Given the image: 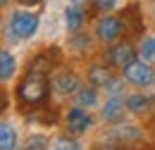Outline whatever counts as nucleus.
<instances>
[{
  "mask_svg": "<svg viewBox=\"0 0 155 150\" xmlns=\"http://www.w3.org/2000/svg\"><path fill=\"white\" fill-rule=\"evenodd\" d=\"M124 79L129 81V83H134V86H150L153 83V69L146 64V60H134L131 64H127L124 69Z\"/></svg>",
  "mask_w": 155,
  "mask_h": 150,
  "instance_id": "3",
  "label": "nucleus"
},
{
  "mask_svg": "<svg viewBox=\"0 0 155 150\" xmlns=\"http://www.w3.org/2000/svg\"><path fill=\"white\" fill-rule=\"evenodd\" d=\"M153 15H155V2H153Z\"/></svg>",
  "mask_w": 155,
  "mask_h": 150,
  "instance_id": "24",
  "label": "nucleus"
},
{
  "mask_svg": "<svg viewBox=\"0 0 155 150\" xmlns=\"http://www.w3.org/2000/svg\"><path fill=\"white\" fill-rule=\"evenodd\" d=\"M5 2H7V0H0V5H5Z\"/></svg>",
  "mask_w": 155,
  "mask_h": 150,
  "instance_id": "23",
  "label": "nucleus"
},
{
  "mask_svg": "<svg viewBox=\"0 0 155 150\" xmlns=\"http://www.w3.org/2000/svg\"><path fill=\"white\" fill-rule=\"evenodd\" d=\"M117 136H119V138H124V141H127V138L131 141V138H138V131H134L129 124H122V129H117Z\"/></svg>",
  "mask_w": 155,
  "mask_h": 150,
  "instance_id": "17",
  "label": "nucleus"
},
{
  "mask_svg": "<svg viewBox=\"0 0 155 150\" xmlns=\"http://www.w3.org/2000/svg\"><path fill=\"white\" fill-rule=\"evenodd\" d=\"M38 29V17L34 12H15L10 19V31L19 41H29Z\"/></svg>",
  "mask_w": 155,
  "mask_h": 150,
  "instance_id": "2",
  "label": "nucleus"
},
{
  "mask_svg": "<svg viewBox=\"0 0 155 150\" xmlns=\"http://www.w3.org/2000/svg\"><path fill=\"white\" fill-rule=\"evenodd\" d=\"M88 81L96 86V88H107V91H117V81L112 79L107 67H91L88 72Z\"/></svg>",
  "mask_w": 155,
  "mask_h": 150,
  "instance_id": "8",
  "label": "nucleus"
},
{
  "mask_svg": "<svg viewBox=\"0 0 155 150\" xmlns=\"http://www.w3.org/2000/svg\"><path fill=\"white\" fill-rule=\"evenodd\" d=\"M17 72V60L10 50H0V81L12 79Z\"/></svg>",
  "mask_w": 155,
  "mask_h": 150,
  "instance_id": "10",
  "label": "nucleus"
},
{
  "mask_svg": "<svg viewBox=\"0 0 155 150\" xmlns=\"http://www.w3.org/2000/svg\"><path fill=\"white\" fill-rule=\"evenodd\" d=\"M26 148H34V150L48 148V138L45 136H29L26 138Z\"/></svg>",
  "mask_w": 155,
  "mask_h": 150,
  "instance_id": "16",
  "label": "nucleus"
},
{
  "mask_svg": "<svg viewBox=\"0 0 155 150\" xmlns=\"http://www.w3.org/2000/svg\"><path fill=\"white\" fill-rule=\"evenodd\" d=\"M48 95V76H45V69H38V67H31L29 74L24 76L17 86V98H19L21 105H38L45 100Z\"/></svg>",
  "mask_w": 155,
  "mask_h": 150,
  "instance_id": "1",
  "label": "nucleus"
},
{
  "mask_svg": "<svg viewBox=\"0 0 155 150\" xmlns=\"http://www.w3.org/2000/svg\"><path fill=\"white\" fill-rule=\"evenodd\" d=\"M81 24H84V12H81V7H79V5L67 7V10H64V26H67V31L77 34L79 29H81Z\"/></svg>",
  "mask_w": 155,
  "mask_h": 150,
  "instance_id": "11",
  "label": "nucleus"
},
{
  "mask_svg": "<svg viewBox=\"0 0 155 150\" xmlns=\"http://www.w3.org/2000/svg\"><path fill=\"white\" fill-rule=\"evenodd\" d=\"M93 7H96V12H107V10L115 7V0H96Z\"/></svg>",
  "mask_w": 155,
  "mask_h": 150,
  "instance_id": "19",
  "label": "nucleus"
},
{
  "mask_svg": "<svg viewBox=\"0 0 155 150\" xmlns=\"http://www.w3.org/2000/svg\"><path fill=\"white\" fill-rule=\"evenodd\" d=\"M150 105H153V100H150L148 95L136 93V95H129V98H127V110H129V112H134V114L148 112V110H150Z\"/></svg>",
  "mask_w": 155,
  "mask_h": 150,
  "instance_id": "13",
  "label": "nucleus"
},
{
  "mask_svg": "<svg viewBox=\"0 0 155 150\" xmlns=\"http://www.w3.org/2000/svg\"><path fill=\"white\" fill-rule=\"evenodd\" d=\"M53 148H58V150H62V148L77 150V148H79V143H77V141H72V138H58V141H55V145H53Z\"/></svg>",
  "mask_w": 155,
  "mask_h": 150,
  "instance_id": "18",
  "label": "nucleus"
},
{
  "mask_svg": "<svg viewBox=\"0 0 155 150\" xmlns=\"http://www.w3.org/2000/svg\"><path fill=\"white\" fill-rule=\"evenodd\" d=\"M72 5H81V2H86V0H69Z\"/></svg>",
  "mask_w": 155,
  "mask_h": 150,
  "instance_id": "22",
  "label": "nucleus"
},
{
  "mask_svg": "<svg viewBox=\"0 0 155 150\" xmlns=\"http://www.w3.org/2000/svg\"><path fill=\"white\" fill-rule=\"evenodd\" d=\"M19 2H21V5H29V7H31V5H38L41 0H19Z\"/></svg>",
  "mask_w": 155,
  "mask_h": 150,
  "instance_id": "21",
  "label": "nucleus"
},
{
  "mask_svg": "<svg viewBox=\"0 0 155 150\" xmlns=\"http://www.w3.org/2000/svg\"><path fill=\"white\" fill-rule=\"evenodd\" d=\"M138 53H141V60H150V57H155V38L153 36L143 38V41H141Z\"/></svg>",
  "mask_w": 155,
  "mask_h": 150,
  "instance_id": "15",
  "label": "nucleus"
},
{
  "mask_svg": "<svg viewBox=\"0 0 155 150\" xmlns=\"http://www.w3.org/2000/svg\"><path fill=\"white\" fill-rule=\"evenodd\" d=\"M96 36L103 43H112L122 36V21L117 17H100L96 24Z\"/></svg>",
  "mask_w": 155,
  "mask_h": 150,
  "instance_id": "4",
  "label": "nucleus"
},
{
  "mask_svg": "<svg viewBox=\"0 0 155 150\" xmlns=\"http://www.w3.org/2000/svg\"><path fill=\"white\" fill-rule=\"evenodd\" d=\"M5 107H7V93L0 88V114L5 112Z\"/></svg>",
  "mask_w": 155,
  "mask_h": 150,
  "instance_id": "20",
  "label": "nucleus"
},
{
  "mask_svg": "<svg viewBox=\"0 0 155 150\" xmlns=\"http://www.w3.org/2000/svg\"><path fill=\"white\" fill-rule=\"evenodd\" d=\"M53 88H55V93L60 95H72V93H77V88H79V79L72 72H60V74L53 76Z\"/></svg>",
  "mask_w": 155,
  "mask_h": 150,
  "instance_id": "6",
  "label": "nucleus"
},
{
  "mask_svg": "<svg viewBox=\"0 0 155 150\" xmlns=\"http://www.w3.org/2000/svg\"><path fill=\"white\" fill-rule=\"evenodd\" d=\"M134 60H136V53H134V48H131V43H117L115 48L110 50V62L115 67H119V69H124Z\"/></svg>",
  "mask_w": 155,
  "mask_h": 150,
  "instance_id": "7",
  "label": "nucleus"
},
{
  "mask_svg": "<svg viewBox=\"0 0 155 150\" xmlns=\"http://www.w3.org/2000/svg\"><path fill=\"white\" fill-rule=\"evenodd\" d=\"M127 110V100L122 98V95H112V98H107L105 100V105H103V119H107V122H117L122 114Z\"/></svg>",
  "mask_w": 155,
  "mask_h": 150,
  "instance_id": "9",
  "label": "nucleus"
},
{
  "mask_svg": "<svg viewBox=\"0 0 155 150\" xmlns=\"http://www.w3.org/2000/svg\"><path fill=\"white\" fill-rule=\"evenodd\" d=\"M17 148V131L12 124L0 122V150H12Z\"/></svg>",
  "mask_w": 155,
  "mask_h": 150,
  "instance_id": "12",
  "label": "nucleus"
},
{
  "mask_svg": "<svg viewBox=\"0 0 155 150\" xmlns=\"http://www.w3.org/2000/svg\"><path fill=\"white\" fill-rule=\"evenodd\" d=\"M91 117H88V112L81 107V105H77V107H72L69 110V114H67V131L74 133V136H79V133H86L88 129H91Z\"/></svg>",
  "mask_w": 155,
  "mask_h": 150,
  "instance_id": "5",
  "label": "nucleus"
},
{
  "mask_svg": "<svg viewBox=\"0 0 155 150\" xmlns=\"http://www.w3.org/2000/svg\"><path fill=\"white\" fill-rule=\"evenodd\" d=\"M74 98H77V105H81V107H93L96 100H98L96 86H93V83H91V86H79Z\"/></svg>",
  "mask_w": 155,
  "mask_h": 150,
  "instance_id": "14",
  "label": "nucleus"
}]
</instances>
